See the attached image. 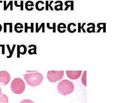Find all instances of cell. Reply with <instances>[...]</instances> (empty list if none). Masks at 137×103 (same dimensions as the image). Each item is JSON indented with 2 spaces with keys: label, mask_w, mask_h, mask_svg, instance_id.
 Here are the masks:
<instances>
[{
  "label": "cell",
  "mask_w": 137,
  "mask_h": 103,
  "mask_svg": "<svg viewBox=\"0 0 137 103\" xmlns=\"http://www.w3.org/2000/svg\"><path fill=\"white\" fill-rule=\"evenodd\" d=\"M44 4V2L41 1H39L35 3V6L36 10L39 11H41L44 9V7L43 5Z\"/></svg>",
  "instance_id": "10"
},
{
  "label": "cell",
  "mask_w": 137,
  "mask_h": 103,
  "mask_svg": "<svg viewBox=\"0 0 137 103\" xmlns=\"http://www.w3.org/2000/svg\"><path fill=\"white\" fill-rule=\"evenodd\" d=\"M74 88V87L73 83L67 79L60 81L57 86L58 92L60 94L63 95L73 93Z\"/></svg>",
  "instance_id": "2"
},
{
  "label": "cell",
  "mask_w": 137,
  "mask_h": 103,
  "mask_svg": "<svg viewBox=\"0 0 137 103\" xmlns=\"http://www.w3.org/2000/svg\"><path fill=\"white\" fill-rule=\"evenodd\" d=\"M46 26L47 28L49 30H53V32L55 33L56 32V23H53V26H50V24L49 23H47L46 24Z\"/></svg>",
  "instance_id": "22"
},
{
  "label": "cell",
  "mask_w": 137,
  "mask_h": 103,
  "mask_svg": "<svg viewBox=\"0 0 137 103\" xmlns=\"http://www.w3.org/2000/svg\"><path fill=\"white\" fill-rule=\"evenodd\" d=\"M34 2L32 1H28L26 2L25 4V7L27 11H32L34 9Z\"/></svg>",
  "instance_id": "11"
},
{
  "label": "cell",
  "mask_w": 137,
  "mask_h": 103,
  "mask_svg": "<svg viewBox=\"0 0 137 103\" xmlns=\"http://www.w3.org/2000/svg\"><path fill=\"white\" fill-rule=\"evenodd\" d=\"M20 103H34L32 100L29 99H25L20 102Z\"/></svg>",
  "instance_id": "27"
},
{
  "label": "cell",
  "mask_w": 137,
  "mask_h": 103,
  "mask_svg": "<svg viewBox=\"0 0 137 103\" xmlns=\"http://www.w3.org/2000/svg\"><path fill=\"white\" fill-rule=\"evenodd\" d=\"M45 23H41L40 25V26L39 27V24L36 23V24H35V32H36V33H39L40 29L42 28V33H45Z\"/></svg>",
  "instance_id": "15"
},
{
  "label": "cell",
  "mask_w": 137,
  "mask_h": 103,
  "mask_svg": "<svg viewBox=\"0 0 137 103\" xmlns=\"http://www.w3.org/2000/svg\"><path fill=\"white\" fill-rule=\"evenodd\" d=\"M82 71H66L67 76L72 80L78 79L82 74Z\"/></svg>",
  "instance_id": "6"
},
{
  "label": "cell",
  "mask_w": 137,
  "mask_h": 103,
  "mask_svg": "<svg viewBox=\"0 0 137 103\" xmlns=\"http://www.w3.org/2000/svg\"><path fill=\"white\" fill-rule=\"evenodd\" d=\"M67 29L69 33H75L77 30L76 24L73 23H70L68 25Z\"/></svg>",
  "instance_id": "8"
},
{
  "label": "cell",
  "mask_w": 137,
  "mask_h": 103,
  "mask_svg": "<svg viewBox=\"0 0 137 103\" xmlns=\"http://www.w3.org/2000/svg\"><path fill=\"white\" fill-rule=\"evenodd\" d=\"M86 72H87L86 71H84V73L82 78V83L85 86L87 85V79H86L87 78V75H86L87 73Z\"/></svg>",
  "instance_id": "24"
},
{
  "label": "cell",
  "mask_w": 137,
  "mask_h": 103,
  "mask_svg": "<svg viewBox=\"0 0 137 103\" xmlns=\"http://www.w3.org/2000/svg\"><path fill=\"white\" fill-rule=\"evenodd\" d=\"M4 33H7V25L6 23H4Z\"/></svg>",
  "instance_id": "30"
},
{
  "label": "cell",
  "mask_w": 137,
  "mask_h": 103,
  "mask_svg": "<svg viewBox=\"0 0 137 103\" xmlns=\"http://www.w3.org/2000/svg\"><path fill=\"white\" fill-rule=\"evenodd\" d=\"M49 1H46V10L48 11L49 10Z\"/></svg>",
  "instance_id": "29"
},
{
  "label": "cell",
  "mask_w": 137,
  "mask_h": 103,
  "mask_svg": "<svg viewBox=\"0 0 137 103\" xmlns=\"http://www.w3.org/2000/svg\"><path fill=\"white\" fill-rule=\"evenodd\" d=\"M3 2V1H0V3H2Z\"/></svg>",
  "instance_id": "34"
},
{
  "label": "cell",
  "mask_w": 137,
  "mask_h": 103,
  "mask_svg": "<svg viewBox=\"0 0 137 103\" xmlns=\"http://www.w3.org/2000/svg\"><path fill=\"white\" fill-rule=\"evenodd\" d=\"M2 26L1 25V24H0V32H1V31L2 30Z\"/></svg>",
  "instance_id": "32"
},
{
  "label": "cell",
  "mask_w": 137,
  "mask_h": 103,
  "mask_svg": "<svg viewBox=\"0 0 137 103\" xmlns=\"http://www.w3.org/2000/svg\"><path fill=\"white\" fill-rule=\"evenodd\" d=\"M78 32L79 33H81V29H82V31H83V32L84 33H86V31H85V30L84 28V26L86 25V23H83V24H82V26H81V23H78Z\"/></svg>",
  "instance_id": "23"
},
{
  "label": "cell",
  "mask_w": 137,
  "mask_h": 103,
  "mask_svg": "<svg viewBox=\"0 0 137 103\" xmlns=\"http://www.w3.org/2000/svg\"><path fill=\"white\" fill-rule=\"evenodd\" d=\"M27 49L26 46L25 45H17V58H20V55H25L27 52Z\"/></svg>",
  "instance_id": "7"
},
{
  "label": "cell",
  "mask_w": 137,
  "mask_h": 103,
  "mask_svg": "<svg viewBox=\"0 0 137 103\" xmlns=\"http://www.w3.org/2000/svg\"><path fill=\"white\" fill-rule=\"evenodd\" d=\"M29 48H31L28 50V53L30 55L37 54V46L36 45L31 44L29 45Z\"/></svg>",
  "instance_id": "14"
},
{
  "label": "cell",
  "mask_w": 137,
  "mask_h": 103,
  "mask_svg": "<svg viewBox=\"0 0 137 103\" xmlns=\"http://www.w3.org/2000/svg\"><path fill=\"white\" fill-rule=\"evenodd\" d=\"M10 79V76L7 71H0V84H2V85H5L8 84Z\"/></svg>",
  "instance_id": "5"
},
{
  "label": "cell",
  "mask_w": 137,
  "mask_h": 103,
  "mask_svg": "<svg viewBox=\"0 0 137 103\" xmlns=\"http://www.w3.org/2000/svg\"><path fill=\"white\" fill-rule=\"evenodd\" d=\"M100 23H99V24H97V27H98V28H99V29L98 30V31H97V33H99L100 30H101L102 29H103V30L104 33H106V23H104V24L103 27L100 26Z\"/></svg>",
  "instance_id": "21"
},
{
  "label": "cell",
  "mask_w": 137,
  "mask_h": 103,
  "mask_svg": "<svg viewBox=\"0 0 137 103\" xmlns=\"http://www.w3.org/2000/svg\"><path fill=\"white\" fill-rule=\"evenodd\" d=\"M7 48L8 49V50H9V55L7 56V58H10L12 56V55L14 54V50H15V49L16 47V45L14 44L13 45L11 50L10 48V46H9V44L7 45Z\"/></svg>",
  "instance_id": "20"
},
{
  "label": "cell",
  "mask_w": 137,
  "mask_h": 103,
  "mask_svg": "<svg viewBox=\"0 0 137 103\" xmlns=\"http://www.w3.org/2000/svg\"><path fill=\"white\" fill-rule=\"evenodd\" d=\"M53 2V1H51L50 3V4H49V7H50V10H54L53 9V7H52L51 6V5Z\"/></svg>",
  "instance_id": "31"
},
{
  "label": "cell",
  "mask_w": 137,
  "mask_h": 103,
  "mask_svg": "<svg viewBox=\"0 0 137 103\" xmlns=\"http://www.w3.org/2000/svg\"><path fill=\"white\" fill-rule=\"evenodd\" d=\"M0 103H9L8 97L4 94H0Z\"/></svg>",
  "instance_id": "18"
},
{
  "label": "cell",
  "mask_w": 137,
  "mask_h": 103,
  "mask_svg": "<svg viewBox=\"0 0 137 103\" xmlns=\"http://www.w3.org/2000/svg\"><path fill=\"white\" fill-rule=\"evenodd\" d=\"M23 26L21 23H17L14 26V30L16 33H21L23 31Z\"/></svg>",
  "instance_id": "9"
},
{
  "label": "cell",
  "mask_w": 137,
  "mask_h": 103,
  "mask_svg": "<svg viewBox=\"0 0 137 103\" xmlns=\"http://www.w3.org/2000/svg\"><path fill=\"white\" fill-rule=\"evenodd\" d=\"M24 79L30 86L35 87L40 84L43 80V76L38 72L26 74Z\"/></svg>",
  "instance_id": "1"
},
{
  "label": "cell",
  "mask_w": 137,
  "mask_h": 103,
  "mask_svg": "<svg viewBox=\"0 0 137 103\" xmlns=\"http://www.w3.org/2000/svg\"><path fill=\"white\" fill-rule=\"evenodd\" d=\"M58 3H59V4L55 6V10H56V11H59L60 10H63V3L62 1H56L55 2V4H57Z\"/></svg>",
  "instance_id": "17"
},
{
  "label": "cell",
  "mask_w": 137,
  "mask_h": 103,
  "mask_svg": "<svg viewBox=\"0 0 137 103\" xmlns=\"http://www.w3.org/2000/svg\"><path fill=\"white\" fill-rule=\"evenodd\" d=\"M87 26H89L92 25L91 27H89L87 29V31L88 33H91L93 32V33H95V24L94 23H89L87 24Z\"/></svg>",
  "instance_id": "19"
},
{
  "label": "cell",
  "mask_w": 137,
  "mask_h": 103,
  "mask_svg": "<svg viewBox=\"0 0 137 103\" xmlns=\"http://www.w3.org/2000/svg\"><path fill=\"white\" fill-rule=\"evenodd\" d=\"M34 23H31V26H28V24L25 23V33H27L28 29H31V33H34Z\"/></svg>",
  "instance_id": "16"
},
{
  "label": "cell",
  "mask_w": 137,
  "mask_h": 103,
  "mask_svg": "<svg viewBox=\"0 0 137 103\" xmlns=\"http://www.w3.org/2000/svg\"><path fill=\"white\" fill-rule=\"evenodd\" d=\"M24 1H20V4H18V1H15L14 2V4L16 7H20V10L21 11L23 10V5H24Z\"/></svg>",
  "instance_id": "25"
},
{
  "label": "cell",
  "mask_w": 137,
  "mask_h": 103,
  "mask_svg": "<svg viewBox=\"0 0 137 103\" xmlns=\"http://www.w3.org/2000/svg\"><path fill=\"white\" fill-rule=\"evenodd\" d=\"M64 75V71H49L47 78L49 82L56 83L62 79Z\"/></svg>",
  "instance_id": "4"
},
{
  "label": "cell",
  "mask_w": 137,
  "mask_h": 103,
  "mask_svg": "<svg viewBox=\"0 0 137 103\" xmlns=\"http://www.w3.org/2000/svg\"><path fill=\"white\" fill-rule=\"evenodd\" d=\"M67 28L66 25L64 23H60L58 25L57 29L58 31L60 33H64L66 31L65 29Z\"/></svg>",
  "instance_id": "12"
},
{
  "label": "cell",
  "mask_w": 137,
  "mask_h": 103,
  "mask_svg": "<svg viewBox=\"0 0 137 103\" xmlns=\"http://www.w3.org/2000/svg\"><path fill=\"white\" fill-rule=\"evenodd\" d=\"M11 89L14 93L17 94H22L25 89V84L21 79L15 78L11 83Z\"/></svg>",
  "instance_id": "3"
},
{
  "label": "cell",
  "mask_w": 137,
  "mask_h": 103,
  "mask_svg": "<svg viewBox=\"0 0 137 103\" xmlns=\"http://www.w3.org/2000/svg\"><path fill=\"white\" fill-rule=\"evenodd\" d=\"M8 24V25L9 26V32L10 33H12L13 32V27H12V26H13V24L12 23H7Z\"/></svg>",
  "instance_id": "28"
},
{
  "label": "cell",
  "mask_w": 137,
  "mask_h": 103,
  "mask_svg": "<svg viewBox=\"0 0 137 103\" xmlns=\"http://www.w3.org/2000/svg\"><path fill=\"white\" fill-rule=\"evenodd\" d=\"M2 94V90L1 89V87H0V94Z\"/></svg>",
  "instance_id": "33"
},
{
  "label": "cell",
  "mask_w": 137,
  "mask_h": 103,
  "mask_svg": "<svg viewBox=\"0 0 137 103\" xmlns=\"http://www.w3.org/2000/svg\"><path fill=\"white\" fill-rule=\"evenodd\" d=\"M10 6V10L12 11L13 10V1H9V3H8V4L6 6V7H5L4 9V11L7 10L8 9V8H9V7Z\"/></svg>",
  "instance_id": "26"
},
{
  "label": "cell",
  "mask_w": 137,
  "mask_h": 103,
  "mask_svg": "<svg viewBox=\"0 0 137 103\" xmlns=\"http://www.w3.org/2000/svg\"><path fill=\"white\" fill-rule=\"evenodd\" d=\"M65 5L66 6V7L64 10H67L70 7V10L71 11L74 10V1H68L65 2Z\"/></svg>",
  "instance_id": "13"
}]
</instances>
